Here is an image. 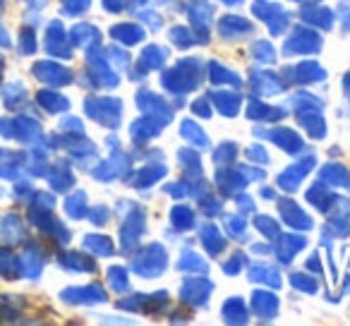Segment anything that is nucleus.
Segmentation results:
<instances>
[{"label":"nucleus","instance_id":"1","mask_svg":"<svg viewBox=\"0 0 350 326\" xmlns=\"http://www.w3.org/2000/svg\"><path fill=\"white\" fill-rule=\"evenodd\" d=\"M151 252L154 254H149V257H144V259H135V269L144 278H154L156 273L165 269V252L163 249H159L156 245H151Z\"/></svg>","mask_w":350,"mask_h":326},{"label":"nucleus","instance_id":"2","mask_svg":"<svg viewBox=\"0 0 350 326\" xmlns=\"http://www.w3.org/2000/svg\"><path fill=\"white\" fill-rule=\"evenodd\" d=\"M252 305L259 316H273L278 312V297L271 293H254Z\"/></svg>","mask_w":350,"mask_h":326},{"label":"nucleus","instance_id":"3","mask_svg":"<svg viewBox=\"0 0 350 326\" xmlns=\"http://www.w3.org/2000/svg\"><path fill=\"white\" fill-rule=\"evenodd\" d=\"M312 161L314 159H307V163H297V168L295 166L288 168V171L281 176V185L286 187V190H295V187L300 185V178L312 168Z\"/></svg>","mask_w":350,"mask_h":326},{"label":"nucleus","instance_id":"4","mask_svg":"<svg viewBox=\"0 0 350 326\" xmlns=\"http://www.w3.org/2000/svg\"><path fill=\"white\" fill-rule=\"evenodd\" d=\"M183 137H185L187 141H192V144L197 146H206V135L200 130V127L195 125L192 120H183V127H180Z\"/></svg>","mask_w":350,"mask_h":326},{"label":"nucleus","instance_id":"5","mask_svg":"<svg viewBox=\"0 0 350 326\" xmlns=\"http://www.w3.org/2000/svg\"><path fill=\"white\" fill-rule=\"evenodd\" d=\"M163 58H165V51H161V49H146L144 51V65L146 68H159L161 63H163Z\"/></svg>","mask_w":350,"mask_h":326},{"label":"nucleus","instance_id":"6","mask_svg":"<svg viewBox=\"0 0 350 326\" xmlns=\"http://www.w3.org/2000/svg\"><path fill=\"white\" fill-rule=\"evenodd\" d=\"M252 53H254V58L264 60V63H271V60L276 58V51L269 49V44H264V41H259V44H254Z\"/></svg>","mask_w":350,"mask_h":326},{"label":"nucleus","instance_id":"7","mask_svg":"<svg viewBox=\"0 0 350 326\" xmlns=\"http://www.w3.org/2000/svg\"><path fill=\"white\" fill-rule=\"evenodd\" d=\"M233 156H235V144H224L221 149H216L214 159H216V163H228Z\"/></svg>","mask_w":350,"mask_h":326},{"label":"nucleus","instance_id":"8","mask_svg":"<svg viewBox=\"0 0 350 326\" xmlns=\"http://www.w3.org/2000/svg\"><path fill=\"white\" fill-rule=\"evenodd\" d=\"M291 283H293V286H297V288H302V290H314V288H317V283L305 281V278H302V273L293 276V278H291Z\"/></svg>","mask_w":350,"mask_h":326},{"label":"nucleus","instance_id":"9","mask_svg":"<svg viewBox=\"0 0 350 326\" xmlns=\"http://www.w3.org/2000/svg\"><path fill=\"white\" fill-rule=\"evenodd\" d=\"M247 154H250V159H257V156H259V159H262L259 163H269V156H267V151H264L262 146H252Z\"/></svg>","mask_w":350,"mask_h":326}]
</instances>
